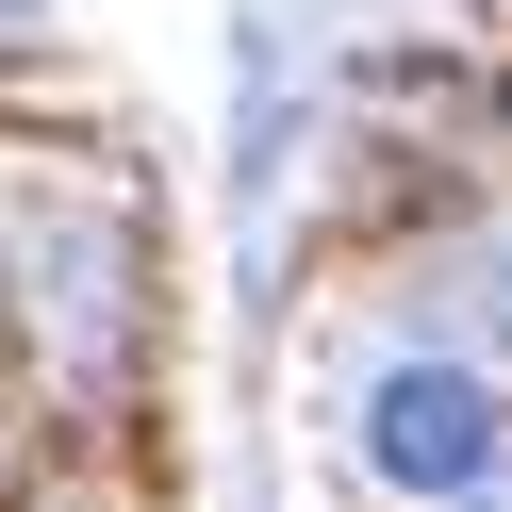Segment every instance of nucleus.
<instances>
[{
    "mask_svg": "<svg viewBox=\"0 0 512 512\" xmlns=\"http://www.w3.org/2000/svg\"><path fill=\"white\" fill-rule=\"evenodd\" d=\"M512 463V413L479 364H380L364 380V479H397V496H479V479Z\"/></svg>",
    "mask_w": 512,
    "mask_h": 512,
    "instance_id": "f257e3e1",
    "label": "nucleus"
},
{
    "mask_svg": "<svg viewBox=\"0 0 512 512\" xmlns=\"http://www.w3.org/2000/svg\"><path fill=\"white\" fill-rule=\"evenodd\" d=\"M463 512H512V463H496V479H479V496H463Z\"/></svg>",
    "mask_w": 512,
    "mask_h": 512,
    "instance_id": "f03ea898",
    "label": "nucleus"
}]
</instances>
